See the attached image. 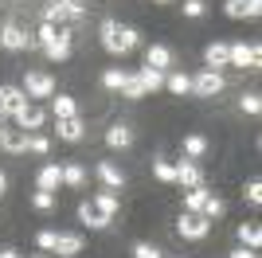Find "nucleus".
I'll use <instances>...</instances> for the list:
<instances>
[{"mask_svg":"<svg viewBox=\"0 0 262 258\" xmlns=\"http://www.w3.org/2000/svg\"><path fill=\"white\" fill-rule=\"evenodd\" d=\"M141 43V32L137 28H121L118 20H102V47L114 55H125Z\"/></svg>","mask_w":262,"mask_h":258,"instance_id":"1","label":"nucleus"},{"mask_svg":"<svg viewBox=\"0 0 262 258\" xmlns=\"http://www.w3.org/2000/svg\"><path fill=\"white\" fill-rule=\"evenodd\" d=\"M176 231H180L184 239H192V243H200V239H208L211 219H208V215H200V211H184V215H180V223H176Z\"/></svg>","mask_w":262,"mask_h":258,"instance_id":"2","label":"nucleus"},{"mask_svg":"<svg viewBox=\"0 0 262 258\" xmlns=\"http://www.w3.org/2000/svg\"><path fill=\"white\" fill-rule=\"evenodd\" d=\"M63 24V20H82V4L78 0H51L43 8V24Z\"/></svg>","mask_w":262,"mask_h":258,"instance_id":"3","label":"nucleus"},{"mask_svg":"<svg viewBox=\"0 0 262 258\" xmlns=\"http://www.w3.org/2000/svg\"><path fill=\"white\" fill-rule=\"evenodd\" d=\"M20 90H24L28 98H55V78L43 75V71H32V75L24 78Z\"/></svg>","mask_w":262,"mask_h":258,"instance_id":"4","label":"nucleus"},{"mask_svg":"<svg viewBox=\"0 0 262 258\" xmlns=\"http://www.w3.org/2000/svg\"><path fill=\"white\" fill-rule=\"evenodd\" d=\"M35 43V35H28L20 28V24H4V28H0V47H8V51H24V47H32Z\"/></svg>","mask_w":262,"mask_h":258,"instance_id":"5","label":"nucleus"},{"mask_svg":"<svg viewBox=\"0 0 262 258\" xmlns=\"http://www.w3.org/2000/svg\"><path fill=\"white\" fill-rule=\"evenodd\" d=\"M258 47H247V43H227V67H258Z\"/></svg>","mask_w":262,"mask_h":258,"instance_id":"6","label":"nucleus"},{"mask_svg":"<svg viewBox=\"0 0 262 258\" xmlns=\"http://www.w3.org/2000/svg\"><path fill=\"white\" fill-rule=\"evenodd\" d=\"M219 90H223V75H219V71H200V75L192 78V94L215 98Z\"/></svg>","mask_w":262,"mask_h":258,"instance_id":"7","label":"nucleus"},{"mask_svg":"<svg viewBox=\"0 0 262 258\" xmlns=\"http://www.w3.org/2000/svg\"><path fill=\"white\" fill-rule=\"evenodd\" d=\"M12 118H16V125H20L24 133H32V129H39V125H43V110H39V106H28V102H24V106L16 110Z\"/></svg>","mask_w":262,"mask_h":258,"instance_id":"8","label":"nucleus"},{"mask_svg":"<svg viewBox=\"0 0 262 258\" xmlns=\"http://www.w3.org/2000/svg\"><path fill=\"white\" fill-rule=\"evenodd\" d=\"M145 67H153V71H168V67H172V51H168V47H164V43H153V47H149V51H145Z\"/></svg>","mask_w":262,"mask_h":258,"instance_id":"9","label":"nucleus"},{"mask_svg":"<svg viewBox=\"0 0 262 258\" xmlns=\"http://www.w3.org/2000/svg\"><path fill=\"white\" fill-rule=\"evenodd\" d=\"M24 102H28V94L20 86H0V114H16Z\"/></svg>","mask_w":262,"mask_h":258,"instance_id":"10","label":"nucleus"},{"mask_svg":"<svg viewBox=\"0 0 262 258\" xmlns=\"http://www.w3.org/2000/svg\"><path fill=\"white\" fill-rule=\"evenodd\" d=\"M94 172H98V180L106 184L110 192H118L121 184H125V176H121V168H118L114 161H98V168H94Z\"/></svg>","mask_w":262,"mask_h":258,"instance_id":"11","label":"nucleus"},{"mask_svg":"<svg viewBox=\"0 0 262 258\" xmlns=\"http://www.w3.org/2000/svg\"><path fill=\"white\" fill-rule=\"evenodd\" d=\"M59 184H63V168H59V164H43L39 176H35V188H39V192H55Z\"/></svg>","mask_w":262,"mask_h":258,"instance_id":"12","label":"nucleus"},{"mask_svg":"<svg viewBox=\"0 0 262 258\" xmlns=\"http://www.w3.org/2000/svg\"><path fill=\"white\" fill-rule=\"evenodd\" d=\"M43 55L51 59V63H63V59H71V35L59 32V35H55V39L43 47Z\"/></svg>","mask_w":262,"mask_h":258,"instance_id":"13","label":"nucleus"},{"mask_svg":"<svg viewBox=\"0 0 262 258\" xmlns=\"http://www.w3.org/2000/svg\"><path fill=\"white\" fill-rule=\"evenodd\" d=\"M176 184H184V188H196V184H204V172H200L196 161H180L176 164Z\"/></svg>","mask_w":262,"mask_h":258,"instance_id":"14","label":"nucleus"},{"mask_svg":"<svg viewBox=\"0 0 262 258\" xmlns=\"http://www.w3.org/2000/svg\"><path fill=\"white\" fill-rule=\"evenodd\" d=\"M106 145L110 149H129L133 145V129L129 125H110L106 129Z\"/></svg>","mask_w":262,"mask_h":258,"instance_id":"15","label":"nucleus"},{"mask_svg":"<svg viewBox=\"0 0 262 258\" xmlns=\"http://www.w3.org/2000/svg\"><path fill=\"white\" fill-rule=\"evenodd\" d=\"M133 75H137V82L145 86V94H157V90L164 86V75H161V71H153V67H137Z\"/></svg>","mask_w":262,"mask_h":258,"instance_id":"16","label":"nucleus"},{"mask_svg":"<svg viewBox=\"0 0 262 258\" xmlns=\"http://www.w3.org/2000/svg\"><path fill=\"white\" fill-rule=\"evenodd\" d=\"M204 63L208 71H219V67H227V43H208V51H204Z\"/></svg>","mask_w":262,"mask_h":258,"instance_id":"17","label":"nucleus"},{"mask_svg":"<svg viewBox=\"0 0 262 258\" xmlns=\"http://www.w3.org/2000/svg\"><path fill=\"white\" fill-rule=\"evenodd\" d=\"M78 250H82V235H55V254L75 258Z\"/></svg>","mask_w":262,"mask_h":258,"instance_id":"18","label":"nucleus"},{"mask_svg":"<svg viewBox=\"0 0 262 258\" xmlns=\"http://www.w3.org/2000/svg\"><path fill=\"white\" fill-rule=\"evenodd\" d=\"M208 188L204 184H196V188H188V196H184V211H200L204 215V204H208Z\"/></svg>","mask_w":262,"mask_h":258,"instance_id":"19","label":"nucleus"},{"mask_svg":"<svg viewBox=\"0 0 262 258\" xmlns=\"http://www.w3.org/2000/svg\"><path fill=\"white\" fill-rule=\"evenodd\" d=\"M82 118H59V137L63 141H82Z\"/></svg>","mask_w":262,"mask_h":258,"instance_id":"20","label":"nucleus"},{"mask_svg":"<svg viewBox=\"0 0 262 258\" xmlns=\"http://www.w3.org/2000/svg\"><path fill=\"white\" fill-rule=\"evenodd\" d=\"M94 207H98V211L106 215V219H114V215H118V207H121V200H118V196H114V192L106 188V192H98V196H94Z\"/></svg>","mask_w":262,"mask_h":258,"instance_id":"21","label":"nucleus"},{"mask_svg":"<svg viewBox=\"0 0 262 258\" xmlns=\"http://www.w3.org/2000/svg\"><path fill=\"white\" fill-rule=\"evenodd\" d=\"M125 82H129V71H125V67H110V71H102V86H106V90H121Z\"/></svg>","mask_w":262,"mask_h":258,"instance_id":"22","label":"nucleus"},{"mask_svg":"<svg viewBox=\"0 0 262 258\" xmlns=\"http://www.w3.org/2000/svg\"><path fill=\"white\" fill-rule=\"evenodd\" d=\"M78 219H82V223H90V227H94V231H102V227H110V219H106V215H102V211H98V207H94V204H82V207H78Z\"/></svg>","mask_w":262,"mask_h":258,"instance_id":"23","label":"nucleus"},{"mask_svg":"<svg viewBox=\"0 0 262 258\" xmlns=\"http://www.w3.org/2000/svg\"><path fill=\"white\" fill-rule=\"evenodd\" d=\"M24 153L47 157V153H51V141H47V137H39V133H24Z\"/></svg>","mask_w":262,"mask_h":258,"instance_id":"24","label":"nucleus"},{"mask_svg":"<svg viewBox=\"0 0 262 258\" xmlns=\"http://www.w3.org/2000/svg\"><path fill=\"white\" fill-rule=\"evenodd\" d=\"M51 106H55V121H59V118H78V102H75V98H67V94H59Z\"/></svg>","mask_w":262,"mask_h":258,"instance_id":"25","label":"nucleus"},{"mask_svg":"<svg viewBox=\"0 0 262 258\" xmlns=\"http://www.w3.org/2000/svg\"><path fill=\"white\" fill-rule=\"evenodd\" d=\"M239 243H243V247H251V250H258L262 231H258L254 223H239Z\"/></svg>","mask_w":262,"mask_h":258,"instance_id":"26","label":"nucleus"},{"mask_svg":"<svg viewBox=\"0 0 262 258\" xmlns=\"http://www.w3.org/2000/svg\"><path fill=\"white\" fill-rule=\"evenodd\" d=\"M184 153L192 157V161H196V157H204V153H208V137H200V133H188V137H184Z\"/></svg>","mask_w":262,"mask_h":258,"instance_id":"27","label":"nucleus"},{"mask_svg":"<svg viewBox=\"0 0 262 258\" xmlns=\"http://www.w3.org/2000/svg\"><path fill=\"white\" fill-rule=\"evenodd\" d=\"M164 86H168L172 94H192V78L180 75V71H176V75H164Z\"/></svg>","mask_w":262,"mask_h":258,"instance_id":"28","label":"nucleus"},{"mask_svg":"<svg viewBox=\"0 0 262 258\" xmlns=\"http://www.w3.org/2000/svg\"><path fill=\"white\" fill-rule=\"evenodd\" d=\"M63 184L82 188V184H86V168H82V164H63Z\"/></svg>","mask_w":262,"mask_h":258,"instance_id":"29","label":"nucleus"},{"mask_svg":"<svg viewBox=\"0 0 262 258\" xmlns=\"http://www.w3.org/2000/svg\"><path fill=\"white\" fill-rule=\"evenodd\" d=\"M153 172H157V180H161V184H176V164L172 161H157Z\"/></svg>","mask_w":262,"mask_h":258,"instance_id":"30","label":"nucleus"},{"mask_svg":"<svg viewBox=\"0 0 262 258\" xmlns=\"http://www.w3.org/2000/svg\"><path fill=\"white\" fill-rule=\"evenodd\" d=\"M0 149H4V153H24V137H20V133H8V129H4Z\"/></svg>","mask_w":262,"mask_h":258,"instance_id":"31","label":"nucleus"},{"mask_svg":"<svg viewBox=\"0 0 262 258\" xmlns=\"http://www.w3.org/2000/svg\"><path fill=\"white\" fill-rule=\"evenodd\" d=\"M223 211H227V204H223L219 196H208V204H204V215H208V219H219Z\"/></svg>","mask_w":262,"mask_h":258,"instance_id":"32","label":"nucleus"},{"mask_svg":"<svg viewBox=\"0 0 262 258\" xmlns=\"http://www.w3.org/2000/svg\"><path fill=\"white\" fill-rule=\"evenodd\" d=\"M32 204H35V211H51L55 207V192H35Z\"/></svg>","mask_w":262,"mask_h":258,"instance_id":"33","label":"nucleus"},{"mask_svg":"<svg viewBox=\"0 0 262 258\" xmlns=\"http://www.w3.org/2000/svg\"><path fill=\"white\" fill-rule=\"evenodd\" d=\"M133 258H164L153 243H133Z\"/></svg>","mask_w":262,"mask_h":258,"instance_id":"34","label":"nucleus"},{"mask_svg":"<svg viewBox=\"0 0 262 258\" xmlns=\"http://www.w3.org/2000/svg\"><path fill=\"white\" fill-rule=\"evenodd\" d=\"M239 106H243V114H251V118H254V114L262 110V98H258V94H243Z\"/></svg>","mask_w":262,"mask_h":258,"instance_id":"35","label":"nucleus"},{"mask_svg":"<svg viewBox=\"0 0 262 258\" xmlns=\"http://www.w3.org/2000/svg\"><path fill=\"white\" fill-rule=\"evenodd\" d=\"M121 94H125V98H145V86L137 82V75H129V82L121 86Z\"/></svg>","mask_w":262,"mask_h":258,"instance_id":"36","label":"nucleus"},{"mask_svg":"<svg viewBox=\"0 0 262 258\" xmlns=\"http://www.w3.org/2000/svg\"><path fill=\"white\" fill-rule=\"evenodd\" d=\"M204 12H208V4H204V0H184V16H192V20H200Z\"/></svg>","mask_w":262,"mask_h":258,"instance_id":"37","label":"nucleus"},{"mask_svg":"<svg viewBox=\"0 0 262 258\" xmlns=\"http://www.w3.org/2000/svg\"><path fill=\"white\" fill-rule=\"evenodd\" d=\"M55 235H59V231H39V235H35V247L39 250H55Z\"/></svg>","mask_w":262,"mask_h":258,"instance_id":"38","label":"nucleus"},{"mask_svg":"<svg viewBox=\"0 0 262 258\" xmlns=\"http://www.w3.org/2000/svg\"><path fill=\"white\" fill-rule=\"evenodd\" d=\"M55 35H59V32H55V24H39V35H35V43H39V47H47Z\"/></svg>","mask_w":262,"mask_h":258,"instance_id":"39","label":"nucleus"},{"mask_svg":"<svg viewBox=\"0 0 262 258\" xmlns=\"http://www.w3.org/2000/svg\"><path fill=\"white\" fill-rule=\"evenodd\" d=\"M223 12H227L231 20H243V16H247V8H243V0H227V4H223Z\"/></svg>","mask_w":262,"mask_h":258,"instance_id":"40","label":"nucleus"},{"mask_svg":"<svg viewBox=\"0 0 262 258\" xmlns=\"http://www.w3.org/2000/svg\"><path fill=\"white\" fill-rule=\"evenodd\" d=\"M243 196H247L251 204H262V184H258V180H251V184H247V192H243Z\"/></svg>","mask_w":262,"mask_h":258,"instance_id":"41","label":"nucleus"},{"mask_svg":"<svg viewBox=\"0 0 262 258\" xmlns=\"http://www.w3.org/2000/svg\"><path fill=\"white\" fill-rule=\"evenodd\" d=\"M243 8H247V16H251V20H254V16H258V12H262V0H243Z\"/></svg>","mask_w":262,"mask_h":258,"instance_id":"42","label":"nucleus"},{"mask_svg":"<svg viewBox=\"0 0 262 258\" xmlns=\"http://www.w3.org/2000/svg\"><path fill=\"white\" fill-rule=\"evenodd\" d=\"M231 258H258L251 247H239V250H231Z\"/></svg>","mask_w":262,"mask_h":258,"instance_id":"43","label":"nucleus"},{"mask_svg":"<svg viewBox=\"0 0 262 258\" xmlns=\"http://www.w3.org/2000/svg\"><path fill=\"white\" fill-rule=\"evenodd\" d=\"M0 258H24V254H16V250H0Z\"/></svg>","mask_w":262,"mask_h":258,"instance_id":"44","label":"nucleus"},{"mask_svg":"<svg viewBox=\"0 0 262 258\" xmlns=\"http://www.w3.org/2000/svg\"><path fill=\"white\" fill-rule=\"evenodd\" d=\"M4 188H8V176H4V172H0V192H4Z\"/></svg>","mask_w":262,"mask_h":258,"instance_id":"45","label":"nucleus"},{"mask_svg":"<svg viewBox=\"0 0 262 258\" xmlns=\"http://www.w3.org/2000/svg\"><path fill=\"white\" fill-rule=\"evenodd\" d=\"M0 137H4V114H0Z\"/></svg>","mask_w":262,"mask_h":258,"instance_id":"46","label":"nucleus"},{"mask_svg":"<svg viewBox=\"0 0 262 258\" xmlns=\"http://www.w3.org/2000/svg\"><path fill=\"white\" fill-rule=\"evenodd\" d=\"M157 4H168V0H157Z\"/></svg>","mask_w":262,"mask_h":258,"instance_id":"47","label":"nucleus"},{"mask_svg":"<svg viewBox=\"0 0 262 258\" xmlns=\"http://www.w3.org/2000/svg\"><path fill=\"white\" fill-rule=\"evenodd\" d=\"M32 258H43V254H32Z\"/></svg>","mask_w":262,"mask_h":258,"instance_id":"48","label":"nucleus"},{"mask_svg":"<svg viewBox=\"0 0 262 258\" xmlns=\"http://www.w3.org/2000/svg\"><path fill=\"white\" fill-rule=\"evenodd\" d=\"M20 4H24V0H20Z\"/></svg>","mask_w":262,"mask_h":258,"instance_id":"49","label":"nucleus"}]
</instances>
